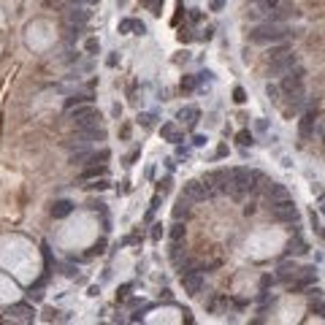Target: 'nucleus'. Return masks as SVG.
Here are the masks:
<instances>
[{"label": "nucleus", "mask_w": 325, "mask_h": 325, "mask_svg": "<svg viewBox=\"0 0 325 325\" xmlns=\"http://www.w3.org/2000/svg\"><path fill=\"white\" fill-rule=\"evenodd\" d=\"M290 36V27L284 25V22H260V25H255L252 30H249V41L252 44H279V41H287Z\"/></svg>", "instance_id": "1"}, {"label": "nucleus", "mask_w": 325, "mask_h": 325, "mask_svg": "<svg viewBox=\"0 0 325 325\" xmlns=\"http://www.w3.org/2000/svg\"><path fill=\"white\" fill-rule=\"evenodd\" d=\"M233 187H230V195L233 198H241L244 193L255 190V182H260V173L258 171H247V168H233Z\"/></svg>", "instance_id": "2"}, {"label": "nucleus", "mask_w": 325, "mask_h": 325, "mask_svg": "<svg viewBox=\"0 0 325 325\" xmlns=\"http://www.w3.org/2000/svg\"><path fill=\"white\" fill-rule=\"evenodd\" d=\"M68 114H71V119H73V125H76V127L101 125V114H98V108L92 106V103H81V106H73V108H68Z\"/></svg>", "instance_id": "3"}, {"label": "nucleus", "mask_w": 325, "mask_h": 325, "mask_svg": "<svg viewBox=\"0 0 325 325\" xmlns=\"http://www.w3.org/2000/svg\"><path fill=\"white\" fill-rule=\"evenodd\" d=\"M271 217L276 222H298V209L290 198H279V201H271Z\"/></svg>", "instance_id": "4"}, {"label": "nucleus", "mask_w": 325, "mask_h": 325, "mask_svg": "<svg viewBox=\"0 0 325 325\" xmlns=\"http://www.w3.org/2000/svg\"><path fill=\"white\" fill-rule=\"evenodd\" d=\"M293 68H298V57H295V52H287V54L276 57V60H269V73L271 76H284V73H290Z\"/></svg>", "instance_id": "5"}, {"label": "nucleus", "mask_w": 325, "mask_h": 325, "mask_svg": "<svg viewBox=\"0 0 325 325\" xmlns=\"http://www.w3.org/2000/svg\"><path fill=\"white\" fill-rule=\"evenodd\" d=\"M214 193V187H212V182H187L184 184V198H187L190 203H198V201H203V198H209V195Z\"/></svg>", "instance_id": "6"}, {"label": "nucleus", "mask_w": 325, "mask_h": 325, "mask_svg": "<svg viewBox=\"0 0 325 325\" xmlns=\"http://www.w3.org/2000/svg\"><path fill=\"white\" fill-rule=\"evenodd\" d=\"M279 90L284 92V95H293V92H298V90H304V68H293L290 73H284L282 76V84H279Z\"/></svg>", "instance_id": "7"}, {"label": "nucleus", "mask_w": 325, "mask_h": 325, "mask_svg": "<svg viewBox=\"0 0 325 325\" xmlns=\"http://www.w3.org/2000/svg\"><path fill=\"white\" fill-rule=\"evenodd\" d=\"M182 287L187 295H198L203 290V274L201 271H193V269L182 271Z\"/></svg>", "instance_id": "8"}, {"label": "nucleus", "mask_w": 325, "mask_h": 325, "mask_svg": "<svg viewBox=\"0 0 325 325\" xmlns=\"http://www.w3.org/2000/svg\"><path fill=\"white\" fill-rule=\"evenodd\" d=\"M298 16H301V11H298V5H293V3H279L276 8H271V11H269V19H271V22L298 19Z\"/></svg>", "instance_id": "9"}, {"label": "nucleus", "mask_w": 325, "mask_h": 325, "mask_svg": "<svg viewBox=\"0 0 325 325\" xmlns=\"http://www.w3.org/2000/svg\"><path fill=\"white\" fill-rule=\"evenodd\" d=\"M8 315H11V317H16V320H22V323H30L33 317H36V309H33V306L27 304V301H19V304H11Z\"/></svg>", "instance_id": "10"}, {"label": "nucleus", "mask_w": 325, "mask_h": 325, "mask_svg": "<svg viewBox=\"0 0 325 325\" xmlns=\"http://www.w3.org/2000/svg\"><path fill=\"white\" fill-rule=\"evenodd\" d=\"M315 122H317V111H315V108H309V111L304 114V119H301V125H298L301 141H309V138H312V130H315Z\"/></svg>", "instance_id": "11"}, {"label": "nucleus", "mask_w": 325, "mask_h": 325, "mask_svg": "<svg viewBox=\"0 0 325 325\" xmlns=\"http://www.w3.org/2000/svg\"><path fill=\"white\" fill-rule=\"evenodd\" d=\"M90 16H92L90 5H73V8L68 11V22H71V25H87Z\"/></svg>", "instance_id": "12"}, {"label": "nucleus", "mask_w": 325, "mask_h": 325, "mask_svg": "<svg viewBox=\"0 0 325 325\" xmlns=\"http://www.w3.org/2000/svg\"><path fill=\"white\" fill-rule=\"evenodd\" d=\"M119 33H125V36L138 33V36H144V33H147V25H144L141 19H122L119 22Z\"/></svg>", "instance_id": "13"}, {"label": "nucleus", "mask_w": 325, "mask_h": 325, "mask_svg": "<svg viewBox=\"0 0 325 325\" xmlns=\"http://www.w3.org/2000/svg\"><path fill=\"white\" fill-rule=\"evenodd\" d=\"M266 198H269V201L287 198V190H284V184H279V182H269V184H266Z\"/></svg>", "instance_id": "14"}, {"label": "nucleus", "mask_w": 325, "mask_h": 325, "mask_svg": "<svg viewBox=\"0 0 325 325\" xmlns=\"http://www.w3.org/2000/svg\"><path fill=\"white\" fill-rule=\"evenodd\" d=\"M98 176H106V165H103V162H90V165L84 168V171H81V179H98Z\"/></svg>", "instance_id": "15"}, {"label": "nucleus", "mask_w": 325, "mask_h": 325, "mask_svg": "<svg viewBox=\"0 0 325 325\" xmlns=\"http://www.w3.org/2000/svg\"><path fill=\"white\" fill-rule=\"evenodd\" d=\"M298 266H295V263H282L279 266V274H276V276H279V279L282 282H293L295 279V276H298Z\"/></svg>", "instance_id": "16"}, {"label": "nucleus", "mask_w": 325, "mask_h": 325, "mask_svg": "<svg viewBox=\"0 0 325 325\" xmlns=\"http://www.w3.org/2000/svg\"><path fill=\"white\" fill-rule=\"evenodd\" d=\"M71 212H73V203H71V201H57L54 206H52V217H54V219L68 217Z\"/></svg>", "instance_id": "17"}, {"label": "nucleus", "mask_w": 325, "mask_h": 325, "mask_svg": "<svg viewBox=\"0 0 325 325\" xmlns=\"http://www.w3.org/2000/svg\"><path fill=\"white\" fill-rule=\"evenodd\" d=\"M287 252L290 255H306V252H309V247H306V241L301 239V236H295V239L287 244Z\"/></svg>", "instance_id": "18"}, {"label": "nucleus", "mask_w": 325, "mask_h": 325, "mask_svg": "<svg viewBox=\"0 0 325 325\" xmlns=\"http://www.w3.org/2000/svg\"><path fill=\"white\" fill-rule=\"evenodd\" d=\"M173 217H176V219H187L190 217V201L187 198H184V195H182V198H179V203H176V206H173Z\"/></svg>", "instance_id": "19"}, {"label": "nucleus", "mask_w": 325, "mask_h": 325, "mask_svg": "<svg viewBox=\"0 0 325 325\" xmlns=\"http://www.w3.org/2000/svg\"><path fill=\"white\" fill-rule=\"evenodd\" d=\"M179 119H182V122H187V125L193 127L195 122H198V108H195V106H187V108H182V111H179Z\"/></svg>", "instance_id": "20"}, {"label": "nucleus", "mask_w": 325, "mask_h": 325, "mask_svg": "<svg viewBox=\"0 0 325 325\" xmlns=\"http://www.w3.org/2000/svg\"><path fill=\"white\" fill-rule=\"evenodd\" d=\"M287 52H293V49H290V46H287V44H282V41H279V44H271V52H269V60H276V57H282V54H287Z\"/></svg>", "instance_id": "21"}, {"label": "nucleus", "mask_w": 325, "mask_h": 325, "mask_svg": "<svg viewBox=\"0 0 325 325\" xmlns=\"http://www.w3.org/2000/svg\"><path fill=\"white\" fill-rule=\"evenodd\" d=\"M81 103H92V95H71V98L65 101V108L81 106Z\"/></svg>", "instance_id": "22"}, {"label": "nucleus", "mask_w": 325, "mask_h": 325, "mask_svg": "<svg viewBox=\"0 0 325 325\" xmlns=\"http://www.w3.org/2000/svg\"><path fill=\"white\" fill-rule=\"evenodd\" d=\"M249 3L258 5L260 11H266V14H269V11H271V8H276V5L282 3V0H249Z\"/></svg>", "instance_id": "23"}, {"label": "nucleus", "mask_w": 325, "mask_h": 325, "mask_svg": "<svg viewBox=\"0 0 325 325\" xmlns=\"http://www.w3.org/2000/svg\"><path fill=\"white\" fill-rule=\"evenodd\" d=\"M162 136H165L168 141H173V144L182 141V133H176V127L173 125H162Z\"/></svg>", "instance_id": "24"}, {"label": "nucleus", "mask_w": 325, "mask_h": 325, "mask_svg": "<svg viewBox=\"0 0 325 325\" xmlns=\"http://www.w3.org/2000/svg\"><path fill=\"white\" fill-rule=\"evenodd\" d=\"M309 312H312V315H320V317H325V301H320V295L309 301Z\"/></svg>", "instance_id": "25"}, {"label": "nucleus", "mask_w": 325, "mask_h": 325, "mask_svg": "<svg viewBox=\"0 0 325 325\" xmlns=\"http://www.w3.org/2000/svg\"><path fill=\"white\" fill-rule=\"evenodd\" d=\"M84 49H87V54H98V52H101V41L98 38H90L84 44Z\"/></svg>", "instance_id": "26"}, {"label": "nucleus", "mask_w": 325, "mask_h": 325, "mask_svg": "<svg viewBox=\"0 0 325 325\" xmlns=\"http://www.w3.org/2000/svg\"><path fill=\"white\" fill-rule=\"evenodd\" d=\"M236 141H239L241 147H249V144H252V133H249V130H241L239 136H236Z\"/></svg>", "instance_id": "27"}, {"label": "nucleus", "mask_w": 325, "mask_h": 325, "mask_svg": "<svg viewBox=\"0 0 325 325\" xmlns=\"http://www.w3.org/2000/svg\"><path fill=\"white\" fill-rule=\"evenodd\" d=\"M182 236H184V225H182V222H176V225L171 228V241H179Z\"/></svg>", "instance_id": "28"}, {"label": "nucleus", "mask_w": 325, "mask_h": 325, "mask_svg": "<svg viewBox=\"0 0 325 325\" xmlns=\"http://www.w3.org/2000/svg\"><path fill=\"white\" fill-rule=\"evenodd\" d=\"M195 84H198V79H195V76L182 79V90H195Z\"/></svg>", "instance_id": "29"}, {"label": "nucleus", "mask_w": 325, "mask_h": 325, "mask_svg": "<svg viewBox=\"0 0 325 325\" xmlns=\"http://www.w3.org/2000/svg\"><path fill=\"white\" fill-rule=\"evenodd\" d=\"M233 101H236V103H244V101H247V95H244L241 87H236V90H233Z\"/></svg>", "instance_id": "30"}, {"label": "nucleus", "mask_w": 325, "mask_h": 325, "mask_svg": "<svg viewBox=\"0 0 325 325\" xmlns=\"http://www.w3.org/2000/svg\"><path fill=\"white\" fill-rule=\"evenodd\" d=\"M266 95H269L271 101H274V98L279 95V87H276V84H269V87H266Z\"/></svg>", "instance_id": "31"}, {"label": "nucleus", "mask_w": 325, "mask_h": 325, "mask_svg": "<svg viewBox=\"0 0 325 325\" xmlns=\"http://www.w3.org/2000/svg\"><path fill=\"white\" fill-rule=\"evenodd\" d=\"M152 119H155L152 114H141V117H138V122H141L144 127H152Z\"/></svg>", "instance_id": "32"}, {"label": "nucleus", "mask_w": 325, "mask_h": 325, "mask_svg": "<svg viewBox=\"0 0 325 325\" xmlns=\"http://www.w3.org/2000/svg\"><path fill=\"white\" fill-rule=\"evenodd\" d=\"M103 247H106V241H98V244H95V247H92V252H90V258H92V255H101V252H103Z\"/></svg>", "instance_id": "33"}, {"label": "nucleus", "mask_w": 325, "mask_h": 325, "mask_svg": "<svg viewBox=\"0 0 325 325\" xmlns=\"http://www.w3.org/2000/svg\"><path fill=\"white\" fill-rule=\"evenodd\" d=\"M168 190H171V179H162V182H160V193L165 195Z\"/></svg>", "instance_id": "34"}, {"label": "nucleus", "mask_w": 325, "mask_h": 325, "mask_svg": "<svg viewBox=\"0 0 325 325\" xmlns=\"http://www.w3.org/2000/svg\"><path fill=\"white\" fill-rule=\"evenodd\" d=\"M225 8V0H212V11H222Z\"/></svg>", "instance_id": "35"}, {"label": "nucleus", "mask_w": 325, "mask_h": 325, "mask_svg": "<svg viewBox=\"0 0 325 325\" xmlns=\"http://www.w3.org/2000/svg\"><path fill=\"white\" fill-rule=\"evenodd\" d=\"M162 0H152V14H162Z\"/></svg>", "instance_id": "36"}, {"label": "nucleus", "mask_w": 325, "mask_h": 325, "mask_svg": "<svg viewBox=\"0 0 325 325\" xmlns=\"http://www.w3.org/2000/svg\"><path fill=\"white\" fill-rule=\"evenodd\" d=\"M160 236H162V225H155V230H152V239H155V241H160Z\"/></svg>", "instance_id": "37"}, {"label": "nucleus", "mask_w": 325, "mask_h": 325, "mask_svg": "<svg viewBox=\"0 0 325 325\" xmlns=\"http://www.w3.org/2000/svg\"><path fill=\"white\" fill-rule=\"evenodd\" d=\"M71 3H73V5H95L98 0H71Z\"/></svg>", "instance_id": "38"}, {"label": "nucleus", "mask_w": 325, "mask_h": 325, "mask_svg": "<svg viewBox=\"0 0 325 325\" xmlns=\"http://www.w3.org/2000/svg\"><path fill=\"white\" fill-rule=\"evenodd\" d=\"M193 144H195V147H203V144H206V138H203V136H195Z\"/></svg>", "instance_id": "39"}, {"label": "nucleus", "mask_w": 325, "mask_h": 325, "mask_svg": "<svg viewBox=\"0 0 325 325\" xmlns=\"http://www.w3.org/2000/svg\"><path fill=\"white\" fill-rule=\"evenodd\" d=\"M320 233H323V239H325V228H323V230H320Z\"/></svg>", "instance_id": "40"}]
</instances>
